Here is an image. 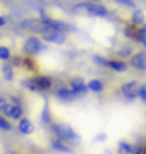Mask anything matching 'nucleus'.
<instances>
[{"mask_svg": "<svg viewBox=\"0 0 146 154\" xmlns=\"http://www.w3.org/2000/svg\"><path fill=\"white\" fill-rule=\"evenodd\" d=\"M21 86L26 91H29V93L48 94L55 88V81L48 74H33V75H28L24 79H21Z\"/></svg>", "mask_w": 146, "mask_h": 154, "instance_id": "nucleus-1", "label": "nucleus"}, {"mask_svg": "<svg viewBox=\"0 0 146 154\" xmlns=\"http://www.w3.org/2000/svg\"><path fill=\"white\" fill-rule=\"evenodd\" d=\"M48 130H50L52 137L59 139L62 142H65L67 146L71 147H79L81 146V135H79L76 130L72 128V125H69V123H60V122H52V125L48 127Z\"/></svg>", "mask_w": 146, "mask_h": 154, "instance_id": "nucleus-2", "label": "nucleus"}, {"mask_svg": "<svg viewBox=\"0 0 146 154\" xmlns=\"http://www.w3.org/2000/svg\"><path fill=\"white\" fill-rule=\"evenodd\" d=\"M72 12H83L88 14L90 17H96V19H107L112 16V12L103 2H96V0H84V2H78L72 7Z\"/></svg>", "mask_w": 146, "mask_h": 154, "instance_id": "nucleus-3", "label": "nucleus"}, {"mask_svg": "<svg viewBox=\"0 0 146 154\" xmlns=\"http://www.w3.org/2000/svg\"><path fill=\"white\" fill-rule=\"evenodd\" d=\"M21 50H23V55L24 57H33V58H34V57L45 53L46 50H48V46L41 41L40 36H36V34H29L28 38L23 41Z\"/></svg>", "mask_w": 146, "mask_h": 154, "instance_id": "nucleus-4", "label": "nucleus"}, {"mask_svg": "<svg viewBox=\"0 0 146 154\" xmlns=\"http://www.w3.org/2000/svg\"><path fill=\"white\" fill-rule=\"evenodd\" d=\"M38 19L41 21V24H43L45 28L53 29V31H59V33L69 34V33L74 31V28L69 24V22L62 21V19H57V17H52V16H48V14H45V12H41Z\"/></svg>", "mask_w": 146, "mask_h": 154, "instance_id": "nucleus-5", "label": "nucleus"}, {"mask_svg": "<svg viewBox=\"0 0 146 154\" xmlns=\"http://www.w3.org/2000/svg\"><path fill=\"white\" fill-rule=\"evenodd\" d=\"M139 86H141L139 81L131 79V81H125V82L120 84L119 93H120V96H122L125 101H134V99H138V91H139Z\"/></svg>", "mask_w": 146, "mask_h": 154, "instance_id": "nucleus-6", "label": "nucleus"}, {"mask_svg": "<svg viewBox=\"0 0 146 154\" xmlns=\"http://www.w3.org/2000/svg\"><path fill=\"white\" fill-rule=\"evenodd\" d=\"M40 38H41L43 43L59 45V46H62V45L67 43V34L59 33V31H53V29H48V28H45L41 33H40Z\"/></svg>", "mask_w": 146, "mask_h": 154, "instance_id": "nucleus-7", "label": "nucleus"}, {"mask_svg": "<svg viewBox=\"0 0 146 154\" xmlns=\"http://www.w3.org/2000/svg\"><path fill=\"white\" fill-rule=\"evenodd\" d=\"M67 86H69V89L72 91V94L76 96V99L78 98H86L88 96V86H86V81L83 79V77H79V75H74V77H71L67 81Z\"/></svg>", "mask_w": 146, "mask_h": 154, "instance_id": "nucleus-8", "label": "nucleus"}, {"mask_svg": "<svg viewBox=\"0 0 146 154\" xmlns=\"http://www.w3.org/2000/svg\"><path fill=\"white\" fill-rule=\"evenodd\" d=\"M52 94H53V98L59 99V101H62V103H72V101H76V96H74L72 91L69 89L67 84H64V82L55 84Z\"/></svg>", "mask_w": 146, "mask_h": 154, "instance_id": "nucleus-9", "label": "nucleus"}, {"mask_svg": "<svg viewBox=\"0 0 146 154\" xmlns=\"http://www.w3.org/2000/svg\"><path fill=\"white\" fill-rule=\"evenodd\" d=\"M19 28L28 31V33H33L36 36H40V33L45 29V26L41 24V21H40L38 17H24L23 21L19 22Z\"/></svg>", "mask_w": 146, "mask_h": 154, "instance_id": "nucleus-10", "label": "nucleus"}, {"mask_svg": "<svg viewBox=\"0 0 146 154\" xmlns=\"http://www.w3.org/2000/svg\"><path fill=\"white\" fill-rule=\"evenodd\" d=\"M127 63H129V67H132L134 70L146 72V50H139V51H134V53H132V55L129 57Z\"/></svg>", "mask_w": 146, "mask_h": 154, "instance_id": "nucleus-11", "label": "nucleus"}, {"mask_svg": "<svg viewBox=\"0 0 146 154\" xmlns=\"http://www.w3.org/2000/svg\"><path fill=\"white\" fill-rule=\"evenodd\" d=\"M107 70H112L115 74H124L129 69V63L127 60H120V58H115V57H107Z\"/></svg>", "mask_w": 146, "mask_h": 154, "instance_id": "nucleus-12", "label": "nucleus"}, {"mask_svg": "<svg viewBox=\"0 0 146 154\" xmlns=\"http://www.w3.org/2000/svg\"><path fill=\"white\" fill-rule=\"evenodd\" d=\"M16 130L21 135H33L34 130H36V127H34V122L28 116H23L21 120L16 122Z\"/></svg>", "mask_w": 146, "mask_h": 154, "instance_id": "nucleus-13", "label": "nucleus"}, {"mask_svg": "<svg viewBox=\"0 0 146 154\" xmlns=\"http://www.w3.org/2000/svg\"><path fill=\"white\" fill-rule=\"evenodd\" d=\"M5 118H9L11 122H17L21 120L23 116H26V110H24V105H11V108H9V111H7Z\"/></svg>", "mask_w": 146, "mask_h": 154, "instance_id": "nucleus-14", "label": "nucleus"}, {"mask_svg": "<svg viewBox=\"0 0 146 154\" xmlns=\"http://www.w3.org/2000/svg\"><path fill=\"white\" fill-rule=\"evenodd\" d=\"M50 149L59 154H72V147L71 146H67L65 142H62V140H59L55 137H50Z\"/></svg>", "mask_w": 146, "mask_h": 154, "instance_id": "nucleus-15", "label": "nucleus"}, {"mask_svg": "<svg viewBox=\"0 0 146 154\" xmlns=\"http://www.w3.org/2000/svg\"><path fill=\"white\" fill-rule=\"evenodd\" d=\"M86 86H88V91H90V93H93V94H101L105 89H107L105 82H103L101 79H98V77L90 79V81L86 82Z\"/></svg>", "mask_w": 146, "mask_h": 154, "instance_id": "nucleus-16", "label": "nucleus"}, {"mask_svg": "<svg viewBox=\"0 0 146 154\" xmlns=\"http://www.w3.org/2000/svg\"><path fill=\"white\" fill-rule=\"evenodd\" d=\"M124 36L127 39H131L132 43H138V39H139V28H136V26H132L129 21L124 24V29H122Z\"/></svg>", "mask_w": 146, "mask_h": 154, "instance_id": "nucleus-17", "label": "nucleus"}, {"mask_svg": "<svg viewBox=\"0 0 146 154\" xmlns=\"http://www.w3.org/2000/svg\"><path fill=\"white\" fill-rule=\"evenodd\" d=\"M129 22L132 24V26H136V28H141V26L146 22V14H144V11H141V9H138V7H136L134 11L131 12Z\"/></svg>", "mask_w": 146, "mask_h": 154, "instance_id": "nucleus-18", "label": "nucleus"}, {"mask_svg": "<svg viewBox=\"0 0 146 154\" xmlns=\"http://www.w3.org/2000/svg\"><path fill=\"white\" fill-rule=\"evenodd\" d=\"M115 152L117 154H132L134 152V142H129V140H125V139H120L117 142Z\"/></svg>", "mask_w": 146, "mask_h": 154, "instance_id": "nucleus-19", "label": "nucleus"}, {"mask_svg": "<svg viewBox=\"0 0 146 154\" xmlns=\"http://www.w3.org/2000/svg\"><path fill=\"white\" fill-rule=\"evenodd\" d=\"M40 122H41V125L46 127V128H48V127L52 125V122H53V116H52V111H50L48 103H45L43 110H41V113H40Z\"/></svg>", "mask_w": 146, "mask_h": 154, "instance_id": "nucleus-20", "label": "nucleus"}, {"mask_svg": "<svg viewBox=\"0 0 146 154\" xmlns=\"http://www.w3.org/2000/svg\"><path fill=\"white\" fill-rule=\"evenodd\" d=\"M132 53H134V48H132V45H122V46L117 50V53H115V58H120V60H124V58H129Z\"/></svg>", "mask_w": 146, "mask_h": 154, "instance_id": "nucleus-21", "label": "nucleus"}, {"mask_svg": "<svg viewBox=\"0 0 146 154\" xmlns=\"http://www.w3.org/2000/svg\"><path fill=\"white\" fill-rule=\"evenodd\" d=\"M14 70H16V69H14L11 63H4V65H2V77L5 79L7 82H12V81L16 79V72Z\"/></svg>", "mask_w": 146, "mask_h": 154, "instance_id": "nucleus-22", "label": "nucleus"}, {"mask_svg": "<svg viewBox=\"0 0 146 154\" xmlns=\"http://www.w3.org/2000/svg\"><path fill=\"white\" fill-rule=\"evenodd\" d=\"M12 58V51L11 48L7 46V45H0V62H4V63H9Z\"/></svg>", "mask_w": 146, "mask_h": 154, "instance_id": "nucleus-23", "label": "nucleus"}, {"mask_svg": "<svg viewBox=\"0 0 146 154\" xmlns=\"http://www.w3.org/2000/svg\"><path fill=\"white\" fill-rule=\"evenodd\" d=\"M14 130V125H12V122L9 118H5L4 115H0V132H7L11 134Z\"/></svg>", "mask_w": 146, "mask_h": 154, "instance_id": "nucleus-24", "label": "nucleus"}, {"mask_svg": "<svg viewBox=\"0 0 146 154\" xmlns=\"http://www.w3.org/2000/svg\"><path fill=\"white\" fill-rule=\"evenodd\" d=\"M11 108V101H9V96L5 94H0V115H5Z\"/></svg>", "mask_w": 146, "mask_h": 154, "instance_id": "nucleus-25", "label": "nucleus"}, {"mask_svg": "<svg viewBox=\"0 0 146 154\" xmlns=\"http://www.w3.org/2000/svg\"><path fill=\"white\" fill-rule=\"evenodd\" d=\"M119 7H125V9H136V0H113Z\"/></svg>", "mask_w": 146, "mask_h": 154, "instance_id": "nucleus-26", "label": "nucleus"}, {"mask_svg": "<svg viewBox=\"0 0 146 154\" xmlns=\"http://www.w3.org/2000/svg\"><path fill=\"white\" fill-rule=\"evenodd\" d=\"M138 99H139L141 103L146 105V82H141L139 91H138Z\"/></svg>", "mask_w": 146, "mask_h": 154, "instance_id": "nucleus-27", "label": "nucleus"}, {"mask_svg": "<svg viewBox=\"0 0 146 154\" xmlns=\"http://www.w3.org/2000/svg\"><path fill=\"white\" fill-rule=\"evenodd\" d=\"M107 139H108V134L107 132H98L95 135V142H107Z\"/></svg>", "mask_w": 146, "mask_h": 154, "instance_id": "nucleus-28", "label": "nucleus"}, {"mask_svg": "<svg viewBox=\"0 0 146 154\" xmlns=\"http://www.w3.org/2000/svg\"><path fill=\"white\" fill-rule=\"evenodd\" d=\"M5 24H7V17H5V16H2V14H0V28H4Z\"/></svg>", "mask_w": 146, "mask_h": 154, "instance_id": "nucleus-29", "label": "nucleus"}, {"mask_svg": "<svg viewBox=\"0 0 146 154\" xmlns=\"http://www.w3.org/2000/svg\"><path fill=\"white\" fill-rule=\"evenodd\" d=\"M141 33H143V34H144V36H146V22H144V24H143V26H141Z\"/></svg>", "mask_w": 146, "mask_h": 154, "instance_id": "nucleus-30", "label": "nucleus"}, {"mask_svg": "<svg viewBox=\"0 0 146 154\" xmlns=\"http://www.w3.org/2000/svg\"><path fill=\"white\" fill-rule=\"evenodd\" d=\"M141 154H146V140L143 142V151H141Z\"/></svg>", "mask_w": 146, "mask_h": 154, "instance_id": "nucleus-31", "label": "nucleus"}, {"mask_svg": "<svg viewBox=\"0 0 146 154\" xmlns=\"http://www.w3.org/2000/svg\"><path fill=\"white\" fill-rule=\"evenodd\" d=\"M5 154H17V152H14V151H9V152H5Z\"/></svg>", "mask_w": 146, "mask_h": 154, "instance_id": "nucleus-32", "label": "nucleus"}]
</instances>
